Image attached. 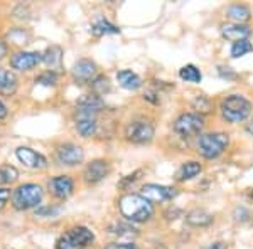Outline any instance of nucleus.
Listing matches in <instances>:
<instances>
[{"label":"nucleus","instance_id":"f257e3e1","mask_svg":"<svg viewBox=\"0 0 253 249\" xmlns=\"http://www.w3.org/2000/svg\"><path fill=\"white\" fill-rule=\"evenodd\" d=\"M120 212L130 222H147L154 215V207L140 194H126L120 199Z\"/></svg>","mask_w":253,"mask_h":249},{"label":"nucleus","instance_id":"f03ea898","mask_svg":"<svg viewBox=\"0 0 253 249\" xmlns=\"http://www.w3.org/2000/svg\"><path fill=\"white\" fill-rule=\"evenodd\" d=\"M219 109H221V116L224 121H228L230 125H236L242 123L252 115L253 106L243 95H230L223 98Z\"/></svg>","mask_w":253,"mask_h":249},{"label":"nucleus","instance_id":"7ed1b4c3","mask_svg":"<svg viewBox=\"0 0 253 249\" xmlns=\"http://www.w3.org/2000/svg\"><path fill=\"white\" fill-rule=\"evenodd\" d=\"M228 145H230V137L228 133L223 132H213L199 135L198 140V152L206 160H214L219 155L226 152Z\"/></svg>","mask_w":253,"mask_h":249},{"label":"nucleus","instance_id":"20e7f679","mask_svg":"<svg viewBox=\"0 0 253 249\" xmlns=\"http://www.w3.org/2000/svg\"><path fill=\"white\" fill-rule=\"evenodd\" d=\"M44 192L42 187L38 183H24L15 189L12 194V206L15 211H29L34 207H39V204L42 202Z\"/></svg>","mask_w":253,"mask_h":249},{"label":"nucleus","instance_id":"39448f33","mask_svg":"<svg viewBox=\"0 0 253 249\" xmlns=\"http://www.w3.org/2000/svg\"><path fill=\"white\" fill-rule=\"evenodd\" d=\"M93 239H95V234L88 227H73L56 241V249H83L89 246Z\"/></svg>","mask_w":253,"mask_h":249},{"label":"nucleus","instance_id":"423d86ee","mask_svg":"<svg viewBox=\"0 0 253 249\" xmlns=\"http://www.w3.org/2000/svg\"><path fill=\"white\" fill-rule=\"evenodd\" d=\"M205 128V116L194 111L182 113L181 116H177V120L174 121V132L182 138H191L199 135Z\"/></svg>","mask_w":253,"mask_h":249},{"label":"nucleus","instance_id":"0eeeda50","mask_svg":"<svg viewBox=\"0 0 253 249\" xmlns=\"http://www.w3.org/2000/svg\"><path fill=\"white\" fill-rule=\"evenodd\" d=\"M156 135V128H154L152 121L149 120H135L130 121L125 128V137L128 142L135 145H145L150 143Z\"/></svg>","mask_w":253,"mask_h":249},{"label":"nucleus","instance_id":"6e6552de","mask_svg":"<svg viewBox=\"0 0 253 249\" xmlns=\"http://www.w3.org/2000/svg\"><path fill=\"white\" fill-rule=\"evenodd\" d=\"M140 195L147 199L150 204L152 202H167L172 201L177 195V190L169 185H159V183H145L140 189Z\"/></svg>","mask_w":253,"mask_h":249},{"label":"nucleus","instance_id":"1a4fd4ad","mask_svg":"<svg viewBox=\"0 0 253 249\" xmlns=\"http://www.w3.org/2000/svg\"><path fill=\"white\" fill-rule=\"evenodd\" d=\"M56 158L61 165L66 167H76L84 160V150L80 145L75 143H64L59 145L56 150Z\"/></svg>","mask_w":253,"mask_h":249},{"label":"nucleus","instance_id":"9d476101","mask_svg":"<svg viewBox=\"0 0 253 249\" xmlns=\"http://www.w3.org/2000/svg\"><path fill=\"white\" fill-rule=\"evenodd\" d=\"M49 192L54 195L59 201H66L73 195V190H75V182L69 175H56L51 180L47 182Z\"/></svg>","mask_w":253,"mask_h":249},{"label":"nucleus","instance_id":"9b49d317","mask_svg":"<svg viewBox=\"0 0 253 249\" xmlns=\"http://www.w3.org/2000/svg\"><path fill=\"white\" fill-rule=\"evenodd\" d=\"M108 174H110V163L107 160L98 158V160H93L88 163L83 172V177H84V182L93 185V183L105 180V178L108 177Z\"/></svg>","mask_w":253,"mask_h":249},{"label":"nucleus","instance_id":"f8f14e48","mask_svg":"<svg viewBox=\"0 0 253 249\" xmlns=\"http://www.w3.org/2000/svg\"><path fill=\"white\" fill-rule=\"evenodd\" d=\"M15 155H17L19 162L24 163L27 169H32V170H41L47 165V160L44 155L38 153L36 150L29 148V146H19L15 150Z\"/></svg>","mask_w":253,"mask_h":249},{"label":"nucleus","instance_id":"ddd939ff","mask_svg":"<svg viewBox=\"0 0 253 249\" xmlns=\"http://www.w3.org/2000/svg\"><path fill=\"white\" fill-rule=\"evenodd\" d=\"M42 63V54L41 52H15L10 58V66L17 71H31L38 64Z\"/></svg>","mask_w":253,"mask_h":249},{"label":"nucleus","instance_id":"4468645a","mask_svg":"<svg viewBox=\"0 0 253 249\" xmlns=\"http://www.w3.org/2000/svg\"><path fill=\"white\" fill-rule=\"evenodd\" d=\"M95 74H96V64L91 59H80L73 66V77L80 84L93 81L95 79Z\"/></svg>","mask_w":253,"mask_h":249},{"label":"nucleus","instance_id":"2eb2a0df","mask_svg":"<svg viewBox=\"0 0 253 249\" xmlns=\"http://www.w3.org/2000/svg\"><path fill=\"white\" fill-rule=\"evenodd\" d=\"M252 34V29L247 24H236V22H228L221 26V36L226 40L231 42H240V40H248Z\"/></svg>","mask_w":253,"mask_h":249},{"label":"nucleus","instance_id":"dca6fc26","mask_svg":"<svg viewBox=\"0 0 253 249\" xmlns=\"http://www.w3.org/2000/svg\"><path fill=\"white\" fill-rule=\"evenodd\" d=\"M76 108H78V113H88V115H95V113L101 111L105 108V101L101 96L96 95H83L78 98L76 101Z\"/></svg>","mask_w":253,"mask_h":249},{"label":"nucleus","instance_id":"f3484780","mask_svg":"<svg viewBox=\"0 0 253 249\" xmlns=\"http://www.w3.org/2000/svg\"><path fill=\"white\" fill-rule=\"evenodd\" d=\"M98 123L95 115H88V113H78L76 118V132L80 133V137L89 138L96 133Z\"/></svg>","mask_w":253,"mask_h":249},{"label":"nucleus","instance_id":"a211bd4d","mask_svg":"<svg viewBox=\"0 0 253 249\" xmlns=\"http://www.w3.org/2000/svg\"><path fill=\"white\" fill-rule=\"evenodd\" d=\"M203 172V165L196 160H189L184 162L179 170L175 172V180L177 182H187V180H193V178L198 177L199 174Z\"/></svg>","mask_w":253,"mask_h":249},{"label":"nucleus","instance_id":"6ab92c4d","mask_svg":"<svg viewBox=\"0 0 253 249\" xmlns=\"http://www.w3.org/2000/svg\"><path fill=\"white\" fill-rule=\"evenodd\" d=\"M117 81L122 88L128 89V91H135L142 86V77L137 74V72L130 71V69H122V71L117 72Z\"/></svg>","mask_w":253,"mask_h":249},{"label":"nucleus","instance_id":"aec40b11","mask_svg":"<svg viewBox=\"0 0 253 249\" xmlns=\"http://www.w3.org/2000/svg\"><path fill=\"white\" fill-rule=\"evenodd\" d=\"M17 76L9 69L0 68V95L2 96H12L17 91Z\"/></svg>","mask_w":253,"mask_h":249},{"label":"nucleus","instance_id":"412c9836","mask_svg":"<svg viewBox=\"0 0 253 249\" xmlns=\"http://www.w3.org/2000/svg\"><path fill=\"white\" fill-rule=\"evenodd\" d=\"M214 220L213 214L205 209H193L186 214V222L193 227H206Z\"/></svg>","mask_w":253,"mask_h":249},{"label":"nucleus","instance_id":"4be33fe9","mask_svg":"<svg viewBox=\"0 0 253 249\" xmlns=\"http://www.w3.org/2000/svg\"><path fill=\"white\" fill-rule=\"evenodd\" d=\"M42 63L47 64L51 68V71L54 69H59L61 64H63V49L58 46H51L46 49V52L42 54Z\"/></svg>","mask_w":253,"mask_h":249},{"label":"nucleus","instance_id":"5701e85b","mask_svg":"<svg viewBox=\"0 0 253 249\" xmlns=\"http://www.w3.org/2000/svg\"><path fill=\"white\" fill-rule=\"evenodd\" d=\"M226 15L233 20V22L243 24V22H247V20H250L252 12L247 5H243V3H233V5H230L226 9Z\"/></svg>","mask_w":253,"mask_h":249},{"label":"nucleus","instance_id":"b1692460","mask_svg":"<svg viewBox=\"0 0 253 249\" xmlns=\"http://www.w3.org/2000/svg\"><path fill=\"white\" fill-rule=\"evenodd\" d=\"M179 77H181L182 81H186V83L199 84L203 79V74L194 64H186V66H182L179 69Z\"/></svg>","mask_w":253,"mask_h":249},{"label":"nucleus","instance_id":"393cba45","mask_svg":"<svg viewBox=\"0 0 253 249\" xmlns=\"http://www.w3.org/2000/svg\"><path fill=\"white\" fill-rule=\"evenodd\" d=\"M91 32H93V36L100 37V36H108V34H120V29H118L117 26H113L112 22H108V20L100 19L93 24Z\"/></svg>","mask_w":253,"mask_h":249},{"label":"nucleus","instance_id":"a878e982","mask_svg":"<svg viewBox=\"0 0 253 249\" xmlns=\"http://www.w3.org/2000/svg\"><path fill=\"white\" fill-rule=\"evenodd\" d=\"M108 232L113 236H118V238H133L137 236V229L133 226L126 222H115L108 227Z\"/></svg>","mask_w":253,"mask_h":249},{"label":"nucleus","instance_id":"bb28decb","mask_svg":"<svg viewBox=\"0 0 253 249\" xmlns=\"http://www.w3.org/2000/svg\"><path fill=\"white\" fill-rule=\"evenodd\" d=\"M91 89H93V95H96V96H105L107 93H110L112 83H110L108 76H105V74L96 76L95 79L91 81Z\"/></svg>","mask_w":253,"mask_h":249},{"label":"nucleus","instance_id":"cd10ccee","mask_svg":"<svg viewBox=\"0 0 253 249\" xmlns=\"http://www.w3.org/2000/svg\"><path fill=\"white\" fill-rule=\"evenodd\" d=\"M19 178V172L12 165H0V185H9Z\"/></svg>","mask_w":253,"mask_h":249},{"label":"nucleus","instance_id":"c85d7f7f","mask_svg":"<svg viewBox=\"0 0 253 249\" xmlns=\"http://www.w3.org/2000/svg\"><path fill=\"white\" fill-rule=\"evenodd\" d=\"M252 51H253V46L248 40H240V42H235L233 46H231L230 54H231V58L238 59V58H243L245 54H248V52H252Z\"/></svg>","mask_w":253,"mask_h":249},{"label":"nucleus","instance_id":"c756f323","mask_svg":"<svg viewBox=\"0 0 253 249\" xmlns=\"http://www.w3.org/2000/svg\"><path fill=\"white\" fill-rule=\"evenodd\" d=\"M36 83L39 84H44V86H56V83H58V72L56 71H44L42 74H39L36 77Z\"/></svg>","mask_w":253,"mask_h":249},{"label":"nucleus","instance_id":"7c9ffc66","mask_svg":"<svg viewBox=\"0 0 253 249\" xmlns=\"http://www.w3.org/2000/svg\"><path fill=\"white\" fill-rule=\"evenodd\" d=\"M61 211L63 209H61L59 206H42V207H38L36 215H39V217H56Z\"/></svg>","mask_w":253,"mask_h":249},{"label":"nucleus","instance_id":"2f4dec72","mask_svg":"<svg viewBox=\"0 0 253 249\" xmlns=\"http://www.w3.org/2000/svg\"><path fill=\"white\" fill-rule=\"evenodd\" d=\"M138 175H142V170H135L133 174H130V175H126V177H124L120 180V183H118V187H120V189H128V187L132 185L133 182H137Z\"/></svg>","mask_w":253,"mask_h":249},{"label":"nucleus","instance_id":"473e14b6","mask_svg":"<svg viewBox=\"0 0 253 249\" xmlns=\"http://www.w3.org/2000/svg\"><path fill=\"white\" fill-rule=\"evenodd\" d=\"M9 199H10V189H7V187H0V211L7 206Z\"/></svg>","mask_w":253,"mask_h":249},{"label":"nucleus","instance_id":"72a5a7b5","mask_svg":"<svg viewBox=\"0 0 253 249\" xmlns=\"http://www.w3.org/2000/svg\"><path fill=\"white\" fill-rule=\"evenodd\" d=\"M219 76L223 77V79H235L236 77V74L233 72V69L231 68H224V66H219Z\"/></svg>","mask_w":253,"mask_h":249},{"label":"nucleus","instance_id":"f704fd0d","mask_svg":"<svg viewBox=\"0 0 253 249\" xmlns=\"http://www.w3.org/2000/svg\"><path fill=\"white\" fill-rule=\"evenodd\" d=\"M105 249H138L133 243H124V244H118V243H112L108 244Z\"/></svg>","mask_w":253,"mask_h":249},{"label":"nucleus","instance_id":"c9c22d12","mask_svg":"<svg viewBox=\"0 0 253 249\" xmlns=\"http://www.w3.org/2000/svg\"><path fill=\"white\" fill-rule=\"evenodd\" d=\"M7 51H9V47H7L5 40H2V39H0V61H2V59L7 56Z\"/></svg>","mask_w":253,"mask_h":249},{"label":"nucleus","instance_id":"e433bc0d","mask_svg":"<svg viewBox=\"0 0 253 249\" xmlns=\"http://www.w3.org/2000/svg\"><path fill=\"white\" fill-rule=\"evenodd\" d=\"M177 214H181V209H177V207H174V211H172V207H170L169 211L166 212V215H167V219H175L174 215H177Z\"/></svg>","mask_w":253,"mask_h":249},{"label":"nucleus","instance_id":"4c0bfd02","mask_svg":"<svg viewBox=\"0 0 253 249\" xmlns=\"http://www.w3.org/2000/svg\"><path fill=\"white\" fill-rule=\"evenodd\" d=\"M208 249H228V244H224V243H221V241H218V243L210 244V248H208Z\"/></svg>","mask_w":253,"mask_h":249},{"label":"nucleus","instance_id":"58836bf2","mask_svg":"<svg viewBox=\"0 0 253 249\" xmlns=\"http://www.w3.org/2000/svg\"><path fill=\"white\" fill-rule=\"evenodd\" d=\"M5 116H7V108H5V105L0 101V120H3Z\"/></svg>","mask_w":253,"mask_h":249},{"label":"nucleus","instance_id":"ea45409f","mask_svg":"<svg viewBox=\"0 0 253 249\" xmlns=\"http://www.w3.org/2000/svg\"><path fill=\"white\" fill-rule=\"evenodd\" d=\"M247 132L253 137V120H250V121L247 123Z\"/></svg>","mask_w":253,"mask_h":249},{"label":"nucleus","instance_id":"a19ab883","mask_svg":"<svg viewBox=\"0 0 253 249\" xmlns=\"http://www.w3.org/2000/svg\"><path fill=\"white\" fill-rule=\"evenodd\" d=\"M252 199H253V192H252Z\"/></svg>","mask_w":253,"mask_h":249}]
</instances>
